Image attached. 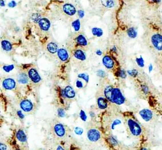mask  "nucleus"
Here are the masks:
<instances>
[{
	"label": "nucleus",
	"mask_w": 162,
	"mask_h": 150,
	"mask_svg": "<svg viewBox=\"0 0 162 150\" xmlns=\"http://www.w3.org/2000/svg\"><path fill=\"white\" fill-rule=\"evenodd\" d=\"M151 1L155 3H159L161 2V0H151Z\"/></svg>",
	"instance_id": "48"
},
{
	"label": "nucleus",
	"mask_w": 162,
	"mask_h": 150,
	"mask_svg": "<svg viewBox=\"0 0 162 150\" xmlns=\"http://www.w3.org/2000/svg\"><path fill=\"white\" fill-rule=\"evenodd\" d=\"M28 75L29 78L34 83H37L40 82L41 80V77L35 68H31L29 70Z\"/></svg>",
	"instance_id": "6"
},
{
	"label": "nucleus",
	"mask_w": 162,
	"mask_h": 150,
	"mask_svg": "<svg viewBox=\"0 0 162 150\" xmlns=\"http://www.w3.org/2000/svg\"><path fill=\"white\" fill-rule=\"evenodd\" d=\"M80 25H81V24H80V22L79 19H77V20L73 21L72 23V26L73 28L75 31H76V32H78L80 30Z\"/></svg>",
	"instance_id": "25"
},
{
	"label": "nucleus",
	"mask_w": 162,
	"mask_h": 150,
	"mask_svg": "<svg viewBox=\"0 0 162 150\" xmlns=\"http://www.w3.org/2000/svg\"><path fill=\"white\" fill-rule=\"evenodd\" d=\"M1 47H2V48L6 52H9L11 51V50L13 49V46L11 43L7 40L2 41Z\"/></svg>",
	"instance_id": "21"
},
{
	"label": "nucleus",
	"mask_w": 162,
	"mask_h": 150,
	"mask_svg": "<svg viewBox=\"0 0 162 150\" xmlns=\"http://www.w3.org/2000/svg\"><path fill=\"white\" fill-rule=\"evenodd\" d=\"M17 5V2L15 1H11V2H10L8 4V6L9 7H11V8H13V7H15Z\"/></svg>",
	"instance_id": "40"
},
{
	"label": "nucleus",
	"mask_w": 162,
	"mask_h": 150,
	"mask_svg": "<svg viewBox=\"0 0 162 150\" xmlns=\"http://www.w3.org/2000/svg\"><path fill=\"white\" fill-rule=\"evenodd\" d=\"M38 23L41 29L44 31H47L51 26L50 22L47 18H41Z\"/></svg>",
	"instance_id": "12"
},
{
	"label": "nucleus",
	"mask_w": 162,
	"mask_h": 150,
	"mask_svg": "<svg viewBox=\"0 0 162 150\" xmlns=\"http://www.w3.org/2000/svg\"><path fill=\"white\" fill-rule=\"evenodd\" d=\"M20 107L23 111L28 112L32 110L33 105L31 101L28 100H24L21 102Z\"/></svg>",
	"instance_id": "9"
},
{
	"label": "nucleus",
	"mask_w": 162,
	"mask_h": 150,
	"mask_svg": "<svg viewBox=\"0 0 162 150\" xmlns=\"http://www.w3.org/2000/svg\"><path fill=\"white\" fill-rule=\"evenodd\" d=\"M121 124V121L120 120V119H115L114 120L113 123H111V129L112 130H114L115 128V127L116 126H118V125H120Z\"/></svg>",
	"instance_id": "34"
},
{
	"label": "nucleus",
	"mask_w": 162,
	"mask_h": 150,
	"mask_svg": "<svg viewBox=\"0 0 162 150\" xmlns=\"http://www.w3.org/2000/svg\"><path fill=\"white\" fill-rule=\"evenodd\" d=\"M141 91H142V92L145 95L147 94L150 92V89H149V87L146 85H145V84H143L141 86Z\"/></svg>",
	"instance_id": "32"
},
{
	"label": "nucleus",
	"mask_w": 162,
	"mask_h": 150,
	"mask_svg": "<svg viewBox=\"0 0 162 150\" xmlns=\"http://www.w3.org/2000/svg\"><path fill=\"white\" fill-rule=\"evenodd\" d=\"M80 119L84 121V122H86L87 120V116L86 115V113L84 111H83V110H80Z\"/></svg>",
	"instance_id": "35"
},
{
	"label": "nucleus",
	"mask_w": 162,
	"mask_h": 150,
	"mask_svg": "<svg viewBox=\"0 0 162 150\" xmlns=\"http://www.w3.org/2000/svg\"><path fill=\"white\" fill-rule=\"evenodd\" d=\"M16 137L17 139L21 142H25L27 141V138L25 133L23 130H18L16 133Z\"/></svg>",
	"instance_id": "19"
},
{
	"label": "nucleus",
	"mask_w": 162,
	"mask_h": 150,
	"mask_svg": "<svg viewBox=\"0 0 162 150\" xmlns=\"http://www.w3.org/2000/svg\"><path fill=\"white\" fill-rule=\"evenodd\" d=\"M74 57L77 59V60H79L80 61H85L86 60L87 56L85 54V52L81 50H76L74 51L73 53Z\"/></svg>",
	"instance_id": "16"
},
{
	"label": "nucleus",
	"mask_w": 162,
	"mask_h": 150,
	"mask_svg": "<svg viewBox=\"0 0 162 150\" xmlns=\"http://www.w3.org/2000/svg\"><path fill=\"white\" fill-rule=\"evenodd\" d=\"M117 48H116V46H114V47H113V48H111V51H113V52H117Z\"/></svg>",
	"instance_id": "47"
},
{
	"label": "nucleus",
	"mask_w": 162,
	"mask_h": 150,
	"mask_svg": "<svg viewBox=\"0 0 162 150\" xmlns=\"http://www.w3.org/2000/svg\"><path fill=\"white\" fill-rule=\"evenodd\" d=\"M87 137L90 141L95 142L100 139L101 134L100 131L96 129H91L87 132Z\"/></svg>",
	"instance_id": "4"
},
{
	"label": "nucleus",
	"mask_w": 162,
	"mask_h": 150,
	"mask_svg": "<svg viewBox=\"0 0 162 150\" xmlns=\"http://www.w3.org/2000/svg\"><path fill=\"white\" fill-rule=\"evenodd\" d=\"M0 149L2 150H7V146L1 143V144H0Z\"/></svg>",
	"instance_id": "43"
},
{
	"label": "nucleus",
	"mask_w": 162,
	"mask_h": 150,
	"mask_svg": "<svg viewBox=\"0 0 162 150\" xmlns=\"http://www.w3.org/2000/svg\"><path fill=\"white\" fill-rule=\"evenodd\" d=\"M127 73L129 76H131V77H133V78L137 77L139 74V71L136 69L128 70H127Z\"/></svg>",
	"instance_id": "27"
},
{
	"label": "nucleus",
	"mask_w": 162,
	"mask_h": 150,
	"mask_svg": "<svg viewBox=\"0 0 162 150\" xmlns=\"http://www.w3.org/2000/svg\"><path fill=\"white\" fill-rule=\"evenodd\" d=\"M76 87H77L78 88H82L83 87V82L80 81V80H77L76 82Z\"/></svg>",
	"instance_id": "39"
},
{
	"label": "nucleus",
	"mask_w": 162,
	"mask_h": 150,
	"mask_svg": "<svg viewBox=\"0 0 162 150\" xmlns=\"http://www.w3.org/2000/svg\"><path fill=\"white\" fill-rule=\"evenodd\" d=\"M75 133L79 135H81L83 133V129L80 127H76L74 129Z\"/></svg>",
	"instance_id": "38"
},
{
	"label": "nucleus",
	"mask_w": 162,
	"mask_h": 150,
	"mask_svg": "<svg viewBox=\"0 0 162 150\" xmlns=\"http://www.w3.org/2000/svg\"><path fill=\"white\" fill-rule=\"evenodd\" d=\"M78 78L83 79L84 81L86 82V83H88L89 80V76L88 74L85 73H81L78 75Z\"/></svg>",
	"instance_id": "29"
},
{
	"label": "nucleus",
	"mask_w": 162,
	"mask_h": 150,
	"mask_svg": "<svg viewBox=\"0 0 162 150\" xmlns=\"http://www.w3.org/2000/svg\"><path fill=\"white\" fill-rule=\"evenodd\" d=\"M107 100L105 97H99L97 99V105L98 107L101 109V110H105L107 108L108 106V102H107Z\"/></svg>",
	"instance_id": "15"
},
{
	"label": "nucleus",
	"mask_w": 162,
	"mask_h": 150,
	"mask_svg": "<svg viewBox=\"0 0 162 150\" xmlns=\"http://www.w3.org/2000/svg\"><path fill=\"white\" fill-rule=\"evenodd\" d=\"M139 115L141 118L145 122H149L151 121L153 118V113L151 110L148 108H143L139 111Z\"/></svg>",
	"instance_id": "5"
},
{
	"label": "nucleus",
	"mask_w": 162,
	"mask_h": 150,
	"mask_svg": "<svg viewBox=\"0 0 162 150\" xmlns=\"http://www.w3.org/2000/svg\"><path fill=\"white\" fill-rule=\"evenodd\" d=\"M47 50L50 54H54L58 52V46L54 42H50L47 45Z\"/></svg>",
	"instance_id": "18"
},
{
	"label": "nucleus",
	"mask_w": 162,
	"mask_h": 150,
	"mask_svg": "<svg viewBox=\"0 0 162 150\" xmlns=\"http://www.w3.org/2000/svg\"><path fill=\"white\" fill-rule=\"evenodd\" d=\"M127 125L131 133L136 137H139L142 133V129L140 124L133 119H128Z\"/></svg>",
	"instance_id": "2"
},
{
	"label": "nucleus",
	"mask_w": 162,
	"mask_h": 150,
	"mask_svg": "<svg viewBox=\"0 0 162 150\" xmlns=\"http://www.w3.org/2000/svg\"><path fill=\"white\" fill-rule=\"evenodd\" d=\"M17 115L19 116V118H21V119H23L24 118V115L23 114V112H22L21 110H19L17 111Z\"/></svg>",
	"instance_id": "42"
},
{
	"label": "nucleus",
	"mask_w": 162,
	"mask_h": 150,
	"mask_svg": "<svg viewBox=\"0 0 162 150\" xmlns=\"http://www.w3.org/2000/svg\"><path fill=\"white\" fill-rule=\"evenodd\" d=\"M14 69V65L13 64L10 65H5L3 66V69L5 71L6 73H9L11 70H13Z\"/></svg>",
	"instance_id": "33"
},
{
	"label": "nucleus",
	"mask_w": 162,
	"mask_h": 150,
	"mask_svg": "<svg viewBox=\"0 0 162 150\" xmlns=\"http://www.w3.org/2000/svg\"><path fill=\"white\" fill-rule=\"evenodd\" d=\"M102 64L104 66L108 69H112L115 66V62L111 56L105 55L102 59Z\"/></svg>",
	"instance_id": "7"
},
{
	"label": "nucleus",
	"mask_w": 162,
	"mask_h": 150,
	"mask_svg": "<svg viewBox=\"0 0 162 150\" xmlns=\"http://www.w3.org/2000/svg\"><path fill=\"white\" fill-rule=\"evenodd\" d=\"M0 4H1V6H5V3L3 0H1Z\"/></svg>",
	"instance_id": "46"
},
{
	"label": "nucleus",
	"mask_w": 162,
	"mask_h": 150,
	"mask_svg": "<svg viewBox=\"0 0 162 150\" xmlns=\"http://www.w3.org/2000/svg\"><path fill=\"white\" fill-rule=\"evenodd\" d=\"M57 55L59 59L62 61H66L68 60L69 57V55L67 51L65 48H60L57 52Z\"/></svg>",
	"instance_id": "13"
},
{
	"label": "nucleus",
	"mask_w": 162,
	"mask_h": 150,
	"mask_svg": "<svg viewBox=\"0 0 162 150\" xmlns=\"http://www.w3.org/2000/svg\"><path fill=\"white\" fill-rule=\"evenodd\" d=\"M136 63L139 67L143 68L145 66V60L142 56L136 59Z\"/></svg>",
	"instance_id": "26"
},
{
	"label": "nucleus",
	"mask_w": 162,
	"mask_h": 150,
	"mask_svg": "<svg viewBox=\"0 0 162 150\" xmlns=\"http://www.w3.org/2000/svg\"><path fill=\"white\" fill-rule=\"evenodd\" d=\"M151 43L153 47L158 51H162V35L155 33L151 37Z\"/></svg>",
	"instance_id": "3"
},
{
	"label": "nucleus",
	"mask_w": 162,
	"mask_h": 150,
	"mask_svg": "<svg viewBox=\"0 0 162 150\" xmlns=\"http://www.w3.org/2000/svg\"><path fill=\"white\" fill-rule=\"evenodd\" d=\"M77 14H78V15H79L80 18H84V17L85 15V13H84V11L83 10H79L77 11Z\"/></svg>",
	"instance_id": "41"
},
{
	"label": "nucleus",
	"mask_w": 162,
	"mask_h": 150,
	"mask_svg": "<svg viewBox=\"0 0 162 150\" xmlns=\"http://www.w3.org/2000/svg\"><path fill=\"white\" fill-rule=\"evenodd\" d=\"M92 33L94 36L97 37H101L102 36L103 34V30L101 28H97V27H94L92 29Z\"/></svg>",
	"instance_id": "24"
},
{
	"label": "nucleus",
	"mask_w": 162,
	"mask_h": 150,
	"mask_svg": "<svg viewBox=\"0 0 162 150\" xmlns=\"http://www.w3.org/2000/svg\"><path fill=\"white\" fill-rule=\"evenodd\" d=\"M95 54L98 56H101L102 55V51L101 50H98L96 51Z\"/></svg>",
	"instance_id": "44"
},
{
	"label": "nucleus",
	"mask_w": 162,
	"mask_h": 150,
	"mask_svg": "<svg viewBox=\"0 0 162 150\" xmlns=\"http://www.w3.org/2000/svg\"><path fill=\"white\" fill-rule=\"evenodd\" d=\"M54 131L59 137H63L66 134V129L63 124L58 123L54 126Z\"/></svg>",
	"instance_id": "11"
},
{
	"label": "nucleus",
	"mask_w": 162,
	"mask_h": 150,
	"mask_svg": "<svg viewBox=\"0 0 162 150\" xmlns=\"http://www.w3.org/2000/svg\"><path fill=\"white\" fill-rule=\"evenodd\" d=\"M102 5L107 8H112L115 6V2L114 0H101Z\"/></svg>",
	"instance_id": "23"
},
{
	"label": "nucleus",
	"mask_w": 162,
	"mask_h": 150,
	"mask_svg": "<svg viewBox=\"0 0 162 150\" xmlns=\"http://www.w3.org/2000/svg\"><path fill=\"white\" fill-rule=\"evenodd\" d=\"M127 73L126 71L123 69H120L117 72L118 77L121 78V79H125L127 77Z\"/></svg>",
	"instance_id": "30"
},
{
	"label": "nucleus",
	"mask_w": 162,
	"mask_h": 150,
	"mask_svg": "<svg viewBox=\"0 0 162 150\" xmlns=\"http://www.w3.org/2000/svg\"><path fill=\"white\" fill-rule=\"evenodd\" d=\"M57 150H64V149L62 147H61L60 146H59L58 147H57Z\"/></svg>",
	"instance_id": "49"
},
{
	"label": "nucleus",
	"mask_w": 162,
	"mask_h": 150,
	"mask_svg": "<svg viewBox=\"0 0 162 150\" xmlns=\"http://www.w3.org/2000/svg\"><path fill=\"white\" fill-rule=\"evenodd\" d=\"M103 92L107 100L116 105H121L125 102V98L119 88L112 86H106Z\"/></svg>",
	"instance_id": "1"
},
{
	"label": "nucleus",
	"mask_w": 162,
	"mask_h": 150,
	"mask_svg": "<svg viewBox=\"0 0 162 150\" xmlns=\"http://www.w3.org/2000/svg\"><path fill=\"white\" fill-rule=\"evenodd\" d=\"M97 75L99 77L103 78H105V76H106V73H105V71L104 70H98L97 72Z\"/></svg>",
	"instance_id": "37"
},
{
	"label": "nucleus",
	"mask_w": 162,
	"mask_h": 150,
	"mask_svg": "<svg viewBox=\"0 0 162 150\" xmlns=\"http://www.w3.org/2000/svg\"><path fill=\"white\" fill-rule=\"evenodd\" d=\"M63 10L65 14L69 16H73L76 13V10L74 6L70 3L65 4L63 6Z\"/></svg>",
	"instance_id": "10"
},
{
	"label": "nucleus",
	"mask_w": 162,
	"mask_h": 150,
	"mask_svg": "<svg viewBox=\"0 0 162 150\" xmlns=\"http://www.w3.org/2000/svg\"><path fill=\"white\" fill-rule=\"evenodd\" d=\"M3 87L6 90H12L16 87V82L12 78H6L2 82Z\"/></svg>",
	"instance_id": "8"
},
{
	"label": "nucleus",
	"mask_w": 162,
	"mask_h": 150,
	"mask_svg": "<svg viewBox=\"0 0 162 150\" xmlns=\"http://www.w3.org/2000/svg\"><path fill=\"white\" fill-rule=\"evenodd\" d=\"M91 114H90V115H91V116L92 118L95 116V115H94V112H91Z\"/></svg>",
	"instance_id": "50"
},
{
	"label": "nucleus",
	"mask_w": 162,
	"mask_h": 150,
	"mask_svg": "<svg viewBox=\"0 0 162 150\" xmlns=\"http://www.w3.org/2000/svg\"><path fill=\"white\" fill-rule=\"evenodd\" d=\"M41 19L40 15L38 14H33L31 17V19L34 22H39Z\"/></svg>",
	"instance_id": "31"
},
{
	"label": "nucleus",
	"mask_w": 162,
	"mask_h": 150,
	"mask_svg": "<svg viewBox=\"0 0 162 150\" xmlns=\"http://www.w3.org/2000/svg\"><path fill=\"white\" fill-rule=\"evenodd\" d=\"M76 42L79 45L81 46H87L88 45V41L86 38L82 34L79 35L76 38Z\"/></svg>",
	"instance_id": "20"
},
{
	"label": "nucleus",
	"mask_w": 162,
	"mask_h": 150,
	"mask_svg": "<svg viewBox=\"0 0 162 150\" xmlns=\"http://www.w3.org/2000/svg\"><path fill=\"white\" fill-rule=\"evenodd\" d=\"M148 69H149V73H151V72L153 71V65L151 64L149 65Z\"/></svg>",
	"instance_id": "45"
},
{
	"label": "nucleus",
	"mask_w": 162,
	"mask_h": 150,
	"mask_svg": "<svg viewBox=\"0 0 162 150\" xmlns=\"http://www.w3.org/2000/svg\"><path fill=\"white\" fill-rule=\"evenodd\" d=\"M28 75H27L25 73H21L17 77L18 83L23 85L27 84L28 82Z\"/></svg>",
	"instance_id": "17"
},
{
	"label": "nucleus",
	"mask_w": 162,
	"mask_h": 150,
	"mask_svg": "<svg viewBox=\"0 0 162 150\" xmlns=\"http://www.w3.org/2000/svg\"><path fill=\"white\" fill-rule=\"evenodd\" d=\"M127 33L128 36L132 39L136 38L137 36V30L134 27H131L128 28Z\"/></svg>",
	"instance_id": "22"
},
{
	"label": "nucleus",
	"mask_w": 162,
	"mask_h": 150,
	"mask_svg": "<svg viewBox=\"0 0 162 150\" xmlns=\"http://www.w3.org/2000/svg\"><path fill=\"white\" fill-rule=\"evenodd\" d=\"M58 115L60 118H64L66 116V112L63 108H59L58 110Z\"/></svg>",
	"instance_id": "36"
},
{
	"label": "nucleus",
	"mask_w": 162,
	"mask_h": 150,
	"mask_svg": "<svg viewBox=\"0 0 162 150\" xmlns=\"http://www.w3.org/2000/svg\"><path fill=\"white\" fill-rule=\"evenodd\" d=\"M109 141L113 146H116L118 144V141H117V138L115 136H113V135H111L109 137Z\"/></svg>",
	"instance_id": "28"
},
{
	"label": "nucleus",
	"mask_w": 162,
	"mask_h": 150,
	"mask_svg": "<svg viewBox=\"0 0 162 150\" xmlns=\"http://www.w3.org/2000/svg\"><path fill=\"white\" fill-rule=\"evenodd\" d=\"M64 96L69 98H73L75 97L76 93L73 88L70 86H66L63 90Z\"/></svg>",
	"instance_id": "14"
}]
</instances>
